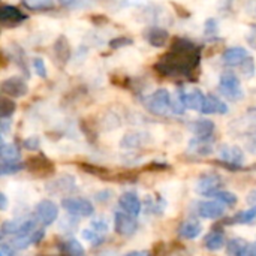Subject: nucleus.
<instances>
[{"label":"nucleus","mask_w":256,"mask_h":256,"mask_svg":"<svg viewBox=\"0 0 256 256\" xmlns=\"http://www.w3.org/2000/svg\"><path fill=\"white\" fill-rule=\"evenodd\" d=\"M171 46V51L164 56L162 60L154 66L158 72L166 76L190 75V72L196 68L200 58L196 46L192 42L180 38L174 39Z\"/></svg>","instance_id":"f257e3e1"},{"label":"nucleus","mask_w":256,"mask_h":256,"mask_svg":"<svg viewBox=\"0 0 256 256\" xmlns=\"http://www.w3.org/2000/svg\"><path fill=\"white\" fill-rule=\"evenodd\" d=\"M144 104L148 111L158 116H166L172 112V98L166 88H158L154 93L146 98Z\"/></svg>","instance_id":"f03ea898"},{"label":"nucleus","mask_w":256,"mask_h":256,"mask_svg":"<svg viewBox=\"0 0 256 256\" xmlns=\"http://www.w3.org/2000/svg\"><path fill=\"white\" fill-rule=\"evenodd\" d=\"M219 92L230 100H238L243 98V90L238 76L234 72H224L219 80Z\"/></svg>","instance_id":"7ed1b4c3"},{"label":"nucleus","mask_w":256,"mask_h":256,"mask_svg":"<svg viewBox=\"0 0 256 256\" xmlns=\"http://www.w3.org/2000/svg\"><path fill=\"white\" fill-rule=\"evenodd\" d=\"M62 207L74 216H80V218H88L94 213V207L93 204L86 200V198H78V196H69L64 198L62 201Z\"/></svg>","instance_id":"20e7f679"},{"label":"nucleus","mask_w":256,"mask_h":256,"mask_svg":"<svg viewBox=\"0 0 256 256\" xmlns=\"http://www.w3.org/2000/svg\"><path fill=\"white\" fill-rule=\"evenodd\" d=\"M177 96L183 100L186 108L194 110V111H200V112L202 111L206 99H207V94H204L200 88H190L188 92L183 88H178Z\"/></svg>","instance_id":"39448f33"},{"label":"nucleus","mask_w":256,"mask_h":256,"mask_svg":"<svg viewBox=\"0 0 256 256\" xmlns=\"http://www.w3.org/2000/svg\"><path fill=\"white\" fill-rule=\"evenodd\" d=\"M138 228V220L136 216H132L129 213L124 212H117L114 216V230L117 234L123 236V237H129L132 236Z\"/></svg>","instance_id":"423d86ee"},{"label":"nucleus","mask_w":256,"mask_h":256,"mask_svg":"<svg viewBox=\"0 0 256 256\" xmlns=\"http://www.w3.org/2000/svg\"><path fill=\"white\" fill-rule=\"evenodd\" d=\"M34 213H36L38 220H39L42 225L48 226V225L54 224V220H57V218H58V207H57L52 201L44 200V201H40V202L36 206Z\"/></svg>","instance_id":"0eeeda50"},{"label":"nucleus","mask_w":256,"mask_h":256,"mask_svg":"<svg viewBox=\"0 0 256 256\" xmlns=\"http://www.w3.org/2000/svg\"><path fill=\"white\" fill-rule=\"evenodd\" d=\"M222 186L224 184H222L220 176H218V174H207V176H202L198 180L196 192L200 195H204V196H213L216 192L220 190Z\"/></svg>","instance_id":"6e6552de"},{"label":"nucleus","mask_w":256,"mask_h":256,"mask_svg":"<svg viewBox=\"0 0 256 256\" xmlns=\"http://www.w3.org/2000/svg\"><path fill=\"white\" fill-rule=\"evenodd\" d=\"M249 51L243 46H232V48H228L224 56H222V62L230 66V68H234V66H242L248 58H249Z\"/></svg>","instance_id":"1a4fd4ad"},{"label":"nucleus","mask_w":256,"mask_h":256,"mask_svg":"<svg viewBox=\"0 0 256 256\" xmlns=\"http://www.w3.org/2000/svg\"><path fill=\"white\" fill-rule=\"evenodd\" d=\"M118 207L122 208V212L129 213L132 216H138L141 213V208H142L141 201L135 192H124L123 195H120Z\"/></svg>","instance_id":"9d476101"},{"label":"nucleus","mask_w":256,"mask_h":256,"mask_svg":"<svg viewBox=\"0 0 256 256\" xmlns=\"http://www.w3.org/2000/svg\"><path fill=\"white\" fill-rule=\"evenodd\" d=\"M2 92L9 98H21L27 93V84L20 76H12L2 84Z\"/></svg>","instance_id":"9b49d317"},{"label":"nucleus","mask_w":256,"mask_h":256,"mask_svg":"<svg viewBox=\"0 0 256 256\" xmlns=\"http://www.w3.org/2000/svg\"><path fill=\"white\" fill-rule=\"evenodd\" d=\"M198 214L204 219H219L225 214V206L218 201H202L198 204Z\"/></svg>","instance_id":"f8f14e48"},{"label":"nucleus","mask_w":256,"mask_h":256,"mask_svg":"<svg viewBox=\"0 0 256 256\" xmlns=\"http://www.w3.org/2000/svg\"><path fill=\"white\" fill-rule=\"evenodd\" d=\"M219 154L224 162H226L228 165H234V166H240L244 160L243 150L236 146H222L219 150Z\"/></svg>","instance_id":"ddd939ff"},{"label":"nucleus","mask_w":256,"mask_h":256,"mask_svg":"<svg viewBox=\"0 0 256 256\" xmlns=\"http://www.w3.org/2000/svg\"><path fill=\"white\" fill-rule=\"evenodd\" d=\"M24 20H27V15L22 14L21 10H18L16 8L9 6V4L2 6V9H0V21H2L4 26H8V24L15 26V24L22 22Z\"/></svg>","instance_id":"4468645a"},{"label":"nucleus","mask_w":256,"mask_h":256,"mask_svg":"<svg viewBox=\"0 0 256 256\" xmlns=\"http://www.w3.org/2000/svg\"><path fill=\"white\" fill-rule=\"evenodd\" d=\"M201 112L202 114H226L228 105L219 98H216L214 94H207V99Z\"/></svg>","instance_id":"2eb2a0df"},{"label":"nucleus","mask_w":256,"mask_h":256,"mask_svg":"<svg viewBox=\"0 0 256 256\" xmlns=\"http://www.w3.org/2000/svg\"><path fill=\"white\" fill-rule=\"evenodd\" d=\"M202 232V225L200 220L196 219H189L186 220L182 226H180V237L186 238V240H195L196 237H200Z\"/></svg>","instance_id":"dca6fc26"},{"label":"nucleus","mask_w":256,"mask_h":256,"mask_svg":"<svg viewBox=\"0 0 256 256\" xmlns=\"http://www.w3.org/2000/svg\"><path fill=\"white\" fill-rule=\"evenodd\" d=\"M190 129L198 138H210L213 135V130H214V123L212 120L201 118V120L194 122Z\"/></svg>","instance_id":"f3484780"},{"label":"nucleus","mask_w":256,"mask_h":256,"mask_svg":"<svg viewBox=\"0 0 256 256\" xmlns=\"http://www.w3.org/2000/svg\"><path fill=\"white\" fill-rule=\"evenodd\" d=\"M249 243L244 238H232L226 243V254L230 256H246Z\"/></svg>","instance_id":"a211bd4d"},{"label":"nucleus","mask_w":256,"mask_h":256,"mask_svg":"<svg viewBox=\"0 0 256 256\" xmlns=\"http://www.w3.org/2000/svg\"><path fill=\"white\" fill-rule=\"evenodd\" d=\"M225 244H226L225 237H224V234H220V232H210V234H207V236L204 237V246H206L208 250H212V252H216V250L224 249Z\"/></svg>","instance_id":"6ab92c4d"},{"label":"nucleus","mask_w":256,"mask_h":256,"mask_svg":"<svg viewBox=\"0 0 256 256\" xmlns=\"http://www.w3.org/2000/svg\"><path fill=\"white\" fill-rule=\"evenodd\" d=\"M147 39L153 46H164L166 44V40H168V32L162 30V28H153L148 33Z\"/></svg>","instance_id":"aec40b11"},{"label":"nucleus","mask_w":256,"mask_h":256,"mask_svg":"<svg viewBox=\"0 0 256 256\" xmlns=\"http://www.w3.org/2000/svg\"><path fill=\"white\" fill-rule=\"evenodd\" d=\"M0 156H2V160H20L18 148L14 144H6L4 141H2Z\"/></svg>","instance_id":"412c9836"},{"label":"nucleus","mask_w":256,"mask_h":256,"mask_svg":"<svg viewBox=\"0 0 256 256\" xmlns=\"http://www.w3.org/2000/svg\"><path fill=\"white\" fill-rule=\"evenodd\" d=\"M212 198H213L214 201L224 204L225 207H231V206H236V204H237V196H236L232 192L219 190V192H216Z\"/></svg>","instance_id":"4be33fe9"},{"label":"nucleus","mask_w":256,"mask_h":256,"mask_svg":"<svg viewBox=\"0 0 256 256\" xmlns=\"http://www.w3.org/2000/svg\"><path fill=\"white\" fill-rule=\"evenodd\" d=\"M22 220H6L2 224V237H8V236H16L21 230Z\"/></svg>","instance_id":"5701e85b"},{"label":"nucleus","mask_w":256,"mask_h":256,"mask_svg":"<svg viewBox=\"0 0 256 256\" xmlns=\"http://www.w3.org/2000/svg\"><path fill=\"white\" fill-rule=\"evenodd\" d=\"M256 219V207H250L242 213H238L236 218H232V222L231 224H242V225H246V224H252Z\"/></svg>","instance_id":"b1692460"},{"label":"nucleus","mask_w":256,"mask_h":256,"mask_svg":"<svg viewBox=\"0 0 256 256\" xmlns=\"http://www.w3.org/2000/svg\"><path fill=\"white\" fill-rule=\"evenodd\" d=\"M56 54L58 57V60H63L66 62L69 58V54H70V48H69V44H68V39L64 36H60L57 44H56Z\"/></svg>","instance_id":"393cba45"},{"label":"nucleus","mask_w":256,"mask_h":256,"mask_svg":"<svg viewBox=\"0 0 256 256\" xmlns=\"http://www.w3.org/2000/svg\"><path fill=\"white\" fill-rule=\"evenodd\" d=\"M24 165L20 164V160H2V166H0V174L2 176H8V174H15L20 170H22Z\"/></svg>","instance_id":"a878e982"},{"label":"nucleus","mask_w":256,"mask_h":256,"mask_svg":"<svg viewBox=\"0 0 256 256\" xmlns=\"http://www.w3.org/2000/svg\"><path fill=\"white\" fill-rule=\"evenodd\" d=\"M0 112H2V118H8L9 116H12V112L15 111V104L12 99H6L3 98L0 102Z\"/></svg>","instance_id":"bb28decb"},{"label":"nucleus","mask_w":256,"mask_h":256,"mask_svg":"<svg viewBox=\"0 0 256 256\" xmlns=\"http://www.w3.org/2000/svg\"><path fill=\"white\" fill-rule=\"evenodd\" d=\"M66 250H68V254L69 256H82L84 255V249L81 248V244L78 243V242H75V240H69L68 243H66Z\"/></svg>","instance_id":"cd10ccee"},{"label":"nucleus","mask_w":256,"mask_h":256,"mask_svg":"<svg viewBox=\"0 0 256 256\" xmlns=\"http://www.w3.org/2000/svg\"><path fill=\"white\" fill-rule=\"evenodd\" d=\"M240 69H242V74H243L246 78L254 76V75H255V62H254V58L249 57V58L240 66Z\"/></svg>","instance_id":"c85d7f7f"},{"label":"nucleus","mask_w":256,"mask_h":256,"mask_svg":"<svg viewBox=\"0 0 256 256\" xmlns=\"http://www.w3.org/2000/svg\"><path fill=\"white\" fill-rule=\"evenodd\" d=\"M24 3L32 9H45L51 8L54 0H24Z\"/></svg>","instance_id":"c756f323"},{"label":"nucleus","mask_w":256,"mask_h":256,"mask_svg":"<svg viewBox=\"0 0 256 256\" xmlns=\"http://www.w3.org/2000/svg\"><path fill=\"white\" fill-rule=\"evenodd\" d=\"M33 68H34L36 75H39L40 78H46V66H45L44 58L36 57V58L33 60Z\"/></svg>","instance_id":"7c9ffc66"},{"label":"nucleus","mask_w":256,"mask_h":256,"mask_svg":"<svg viewBox=\"0 0 256 256\" xmlns=\"http://www.w3.org/2000/svg\"><path fill=\"white\" fill-rule=\"evenodd\" d=\"M92 230L102 236V234H105L108 231V224H106L105 219H96V220L92 222Z\"/></svg>","instance_id":"2f4dec72"},{"label":"nucleus","mask_w":256,"mask_h":256,"mask_svg":"<svg viewBox=\"0 0 256 256\" xmlns=\"http://www.w3.org/2000/svg\"><path fill=\"white\" fill-rule=\"evenodd\" d=\"M82 238L84 240H87V242H92V243H99V242H102V237H100V234H98L96 231H93L92 228L90 230H84L82 231Z\"/></svg>","instance_id":"473e14b6"},{"label":"nucleus","mask_w":256,"mask_h":256,"mask_svg":"<svg viewBox=\"0 0 256 256\" xmlns=\"http://www.w3.org/2000/svg\"><path fill=\"white\" fill-rule=\"evenodd\" d=\"M206 34H216L218 33V21L214 18H208L204 24Z\"/></svg>","instance_id":"72a5a7b5"},{"label":"nucleus","mask_w":256,"mask_h":256,"mask_svg":"<svg viewBox=\"0 0 256 256\" xmlns=\"http://www.w3.org/2000/svg\"><path fill=\"white\" fill-rule=\"evenodd\" d=\"M24 147L27 150H36L39 147V138L38 136H30V138L24 140Z\"/></svg>","instance_id":"f704fd0d"},{"label":"nucleus","mask_w":256,"mask_h":256,"mask_svg":"<svg viewBox=\"0 0 256 256\" xmlns=\"http://www.w3.org/2000/svg\"><path fill=\"white\" fill-rule=\"evenodd\" d=\"M129 44H132V39H129V38H117L110 42V45L112 48H118V45H129Z\"/></svg>","instance_id":"c9c22d12"},{"label":"nucleus","mask_w":256,"mask_h":256,"mask_svg":"<svg viewBox=\"0 0 256 256\" xmlns=\"http://www.w3.org/2000/svg\"><path fill=\"white\" fill-rule=\"evenodd\" d=\"M0 256H12V248L8 244H2L0 248Z\"/></svg>","instance_id":"e433bc0d"},{"label":"nucleus","mask_w":256,"mask_h":256,"mask_svg":"<svg viewBox=\"0 0 256 256\" xmlns=\"http://www.w3.org/2000/svg\"><path fill=\"white\" fill-rule=\"evenodd\" d=\"M63 6H69V8H72V6H76V4H80V3H82L84 0H58Z\"/></svg>","instance_id":"4c0bfd02"},{"label":"nucleus","mask_w":256,"mask_h":256,"mask_svg":"<svg viewBox=\"0 0 256 256\" xmlns=\"http://www.w3.org/2000/svg\"><path fill=\"white\" fill-rule=\"evenodd\" d=\"M124 256H152L150 255V252H144V250H134V252H129V254H126Z\"/></svg>","instance_id":"58836bf2"},{"label":"nucleus","mask_w":256,"mask_h":256,"mask_svg":"<svg viewBox=\"0 0 256 256\" xmlns=\"http://www.w3.org/2000/svg\"><path fill=\"white\" fill-rule=\"evenodd\" d=\"M250 207H256V192H250L249 194V198H248Z\"/></svg>","instance_id":"ea45409f"},{"label":"nucleus","mask_w":256,"mask_h":256,"mask_svg":"<svg viewBox=\"0 0 256 256\" xmlns=\"http://www.w3.org/2000/svg\"><path fill=\"white\" fill-rule=\"evenodd\" d=\"M6 204H8L6 195H4V194H0V208H2V210H6Z\"/></svg>","instance_id":"a19ab883"},{"label":"nucleus","mask_w":256,"mask_h":256,"mask_svg":"<svg viewBox=\"0 0 256 256\" xmlns=\"http://www.w3.org/2000/svg\"><path fill=\"white\" fill-rule=\"evenodd\" d=\"M246 256H256V243L249 246V249L246 252Z\"/></svg>","instance_id":"79ce46f5"},{"label":"nucleus","mask_w":256,"mask_h":256,"mask_svg":"<svg viewBox=\"0 0 256 256\" xmlns=\"http://www.w3.org/2000/svg\"><path fill=\"white\" fill-rule=\"evenodd\" d=\"M9 128V118H2V132H6Z\"/></svg>","instance_id":"37998d69"}]
</instances>
